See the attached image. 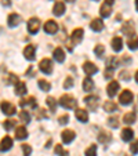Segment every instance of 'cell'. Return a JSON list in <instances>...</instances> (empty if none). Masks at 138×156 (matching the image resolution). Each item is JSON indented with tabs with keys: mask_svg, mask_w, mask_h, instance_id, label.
<instances>
[{
	"mask_svg": "<svg viewBox=\"0 0 138 156\" xmlns=\"http://www.w3.org/2000/svg\"><path fill=\"white\" fill-rule=\"evenodd\" d=\"M135 120H137L135 112H127L123 116V123H126V124H133V123H135Z\"/></svg>",
	"mask_w": 138,
	"mask_h": 156,
	"instance_id": "29",
	"label": "cell"
},
{
	"mask_svg": "<svg viewBox=\"0 0 138 156\" xmlns=\"http://www.w3.org/2000/svg\"><path fill=\"white\" fill-rule=\"evenodd\" d=\"M119 64H120V61H119L118 57H109V58L106 59V68H109V69L118 68Z\"/></svg>",
	"mask_w": 138,
	"mask_h": 156,
	"instance_id": "26",
	"label": "cell"
},
{
	"mask_svg": "<svg viewBox=\"0 0 138 156\" xmlns=\"http://www.w3.org/2000/svg\"><path fill=\"white\" fill-rule=\"evenodd\" d=\"M65 2H68V3H73L75 0H65Z\"/></svg>",
	"mask_w": 138,
	"mask_h": 156,
	"instance_id": "49",
	"label": "cell"
},
{
	"mask_svg": "<svg viewBox=\"0 0 138 156\" xmlns=\"http://www.w3.org/2000/svg\"><path fill=\"white\" fill-rule=\"evenodd\" d=\"M22 151H24V156H30V153H32V148L28 144L22 145Z\"/></svg>",
	"mask_w": 138,
	"mask_h": 156,
	"instance_id": "41",
	"label": "cell"
},
{
	"mask_svg": "<svg viewBox=\"0 0 138 156\" xmlns=\"http://www.w3.org/2000/svg\"><path fill=\"white\" fill-rule=\"evenodd\" d=\"M46 104L48 105V108H50L51 112H55V111H57V106H58V104H57V100L54 97H47V100H46Z\"/></svg>",
	"mask_w": 138,
	"mask_h": 156,
	"instance_id": "30",
	"label": "cell"
},
{
	"mask_svg": "<svg viewBox=\"0 0 138 156\" xmlns=\"http://www.w3.org/2000/svg\"><path fill=\"white\" fill-rule=\"evenodd\" d=\"M29 105L30 108H36V98L35 97H29V98H24V100L19 101V106L24 108V106Z\"/></svg>",
	"mask_w": 138,
	"mask_h": 156,
	"instance_id": "24",
	"label": "cell"
},
{
	"mask_svg": "<svg viewBox=\"0 0 138 156\" xmlns=\"http://www.w3.org/2000/svg\"><path fill=\"white\" fill-rule=\"evenodd\" d=\"M27 84H25L24 82H18L17 84H15V94L19 95V97H22V95L27 94Z\"/></svg>",
	"mask_w": 138,
	"mask_h": 156,
	"instance_id": "22",
	"label": "cell"
},
{
	"mask_svg": "<svg viewBox=\"0 0 138 156\" xmlns=\"http://www.w3.org/2000/svg\"><path fill=\"white\" fill-rule=\"evenodd\" d=\"M15 138H17L18 141L27 140L28 138V130H27V127H24V126L17 127V130H15Z\"/></svg>",
	"mask_w": 138,
	"mask_h": 156,
	"instance_id": "17",
	"label": "cell"
},
{
	"mask_svg": "<svg viewBox=\"0 0 138 156\" xmlns=\"http://www.w3.org/2000/svg\"><path fill=\"white\" fill-rule=\"evenodd\" d=\"M58 30V24L53 20H48L46 24H44V32L48 33V35H54Z\"/></svg>",
	"mask_w": 138,
	"mask_h": 156,
	"instance_id": "10",
	"label": "cell"
},
{
	"mask_svg": "<svg viewBox=\"0 0 138 156\" xmlns=\"http://www.w3.org/2000/svg\"><path fill=\"white\" fill-rule=\"evenodd\" d=\"M39 68L44 75H51L53 73V62L48 58H43L39 62Z\"/></svg>",
	"mask_w": 138,
	"mask_h": 156,
	"instance_id": "2",
	"label": "cell"
},
{
	"mask_svg": "<svg viewBox=\"0 0 138 156\" xmlns=\"http://www.w3.org/2000/svg\"><path fill=\"white\" fill-rule=\"evenodd\" d=\"M40 29V21L37 18H30L28 21V32L32 33V35H36Z\"/></svg>",
	"mask_w": 138,
	"mask_h": 156,
	"instance_id": "6",
	"label": "cell"
},
{
	"mask_svg": "<svg viewBox=\"0 0 138 156\" xmlns=\"http://www.w3.org/2000/svg\"><path fill=\"white\" fill-rule=\"evenodd\" d=\"M18 82H19V80H18V77L15 76L14 73H10V75H9V80H7V83H12V84H17Z\"/></svg>",
	"mask_w": 138,
	"mask_h": 156,
	"instance_id": "42",
	"label": "cell"
},
{
	"mask_svg": "<svg viewBox=\"0 0 138 156\" xmlns=\"http://www.w3.org/2000/svg\"><path fill=\"white\" fill-rule=\"evenodd\" d=\"M95 2H98V0H95Z\"/></svg>",
	"mask_w": 138,
	"mask_h": 156,
	"instance_id": "50",
	"label": "cell"
},
{
	"mask_svg": "<svg viewBox=\"0 0 138 156\" xmlns=\"http://www.w3.org/2000/svg\"><path fill=\"white\" fill-rule=\"evenodd\" d=\"M83 71H84V73L87 75V76H93V75H95L98 72V68L93 62L86 61L84 64H83Z\"/></svg>",
	"mask_w": 138,
	"mask_h": 156,
	"instance_id": "8",
	"label": "cell"
},
{
	"mask_svg": "<svg viewBox=\"0 0 138 156\" xmlns=\"http://www.w3.org/2000/svg\"><path fill=\"white\" fill-rule=\"evenodd\" d=\"M130 151H131L134 155H137V141H134L131 144V147H130Z\"/></svg>",
	"mask_w": 138,
	"mask_h": 156,
	"instance_id": "46",
	"label": "cell"
},
{
	"mask_svg": "<svg viewBox=\"0 0 138 156\" xmlns=\"http://www.w3.org/2000/svg\"><path fill=\"white\" fill-rule=\"evenodd\" d=\"M12 145H14V141H12L11 137H4L2 141H0V151L2 152H7V151H10L12 148Z\"/></svg>",
	"mask_w": 138,
	"mask_h": 156,
	"instance_id": "11",
	"label": "cell"
},
{
	"mask_svg": "<svg viewBox=\"0 0 138 156\" xmlns=\"http://www.w3.org/2000/svg\"><path fill=\"white\" fill-rule=\"evenodd\" d=\"M86 156H97V145L95 144H91L90 147L86 149Z\"/></svg>",
	"mask_w": 138,
	"mask_h": 156,
	"instance_id": "35",
	"label": "cell"
},
{
	"mask_svg": "<svg viewBox=\"0 0 138 156\" xmlns=\"http://www.w3.org/2000/svg\"><path fill=\"white\" fill-rule=\"evenodd\" d=\"M53 57L57 62H64L65 61V53L61 47H57L55 50L53 51Z\"/></svg>",
	"mask_w": 138,
	"mask_h": 156,
	"instance_id": "23",
	"label": "cell"
},
{
	"mask_svg": "<svg viewBox=\"0 0 138 156\" xmlns=\"http://www.w3.org/2000/svg\"><path fill=\"white\" fill-rule=\"evenodd\" d=\"M122 32L127 36H135V25L133 21H127L126 24L122 27Z\"/></svg>",
	"mask_w": 138,
	"mask_h": 156,
	"instance_id": "9",
	"label": "cell"
},
{
	"mask_svg": "<svg viewBox=\"0 0 138 156\" xmlns=\"http://www.w3.org/2000/svg\"><path fill=\"white\" fill-rule=\"evenodd\" d=\"M112 48H113L116 53L122 51V48H123V40H122V37L116 36V37L112 39Z\"/></svg>",
	"mask_w": 138,
	"mask_h": 156,
	"instance_id": "21",
	"label": "cell"
},
{
	"mask_svg": "<svg viewBox=\"0 0 138 156\" xmlns=\"http://www.w3.org/2000/svg\"><path fill=\"white\" fill-rule=\"evenodd\" d=\"M24 57L28 61H33L36 58V46L33 44H28L27 47L24 48Z\"/></svg>",
	"mask_w": 138,
	"mask_h": 156,
	"instance_id": "7",
	"label": "cell"
},
{
	"mask_svg": "<svg viewBox=\"0 0 138 156\" xmlns=\"http://www.w3.org/2000/svg\"><path fill=\"white\" fill-rule=\"evenodd\" d=\"M104 76H105V79H111V77L113 76V69L106 68V69H105V73H104Z\"/></svg>",
	"mask_w": 138,
	"mask_h": 156,
	"instance_id": "44",
	"label": "cell"
},
{
	"mask_svg": "<svg viewBox=\"0 0 138 156\" xmlns=\"http://www.w3.org/2000/svg\"><path fill=\"white\" fill-rule=\"evenodd\" d=\"M0 108H2L4 115H7V116H12V115H15V112H17L15 105H12V104L9 102V101H3V102L0 104Z\"/></svg>",
	"mask_w": 138,
	"mask_h": 156,
	"instance_id": "3",
	"label": "cell"
},
{
	"mask_svg": "<svg viewBox=\"0 0 138 156\" xmlns=\"http://www.w3.org/2000/svg\"><path fill=\"white\" fill-rule=\"evenodd\" d=\"M97 140H98V141H100V144L106 145V144H109V142H111L112 136H111V134H109V133H106L105 130H101V131L98 133Z\"/></svg>",
	"mask_w": 138,
	"mask_h": 156,
	"instance_id": "16",
	"label": "cell"
},
{
	"mask_svg": "<svg viewBox=\"0 0 138 156\" xmlns=\"http://www.w3.org/2000/svg\"><path fill=\"white\" fill-rule=\"evenodd\" d=\"M68 122H69V115H68V113H65V115H62L61 118L58 119V123H59V124H66Z\"/></svg>",
	"mask_w": 138,
	"mask_h": 156,
	"instance_id": "43",
	"label": "cell"
},
{
	"mask_svg": "<svg viewBox=\"0 0 138 156\" xmlns=\"http://www.w3.org/2000/svg\"><path fill=\"white\" fill-rule=\"evenodd\" d=\"M100 14H101V17H102V18L109 17V15L112 14V6H109V4L104 3L102 6H101V9H100Z\"/></svg>",
	"mask_w": 138,
	"mask_h": 156,
	"instance_id": "28",
	"label": "cell"
},
{
	"mask_svg": "<svg viewBox=\"0 0 138 156\" xmlns=\"http://www.w3.org/2000/svg\"><path fill=\"white\" fill-rule=\"evenodd\" d=\"M113 2H115V0H105V3L109 4V6H112V4H113Z\"/></svg>",
	"mask_w": 138,
	"mask_h": 156,
	"instance_id": "48",
	"label": "cell"
},
{
	"mask_svg": "<svg viewBox=\"0 0 138 156\" xmlns=\"http://www.w3.org/2000/svg\"><path fill=\"white\" fill-rule=\"evenodd\" d=\"M19 119H21V122H22V123H29L30 122V113L28 112V111H25V109H22V111H21L19 112Z\"/></svg>",
	"mask_w": 138,
	"mask_h": 156,
	"instance_id": "32",
	"label": "cell"
},
{
	"mask_svg": "<svg viewBox=\"0 0 138 156\" xmlns=\"http://www.w3.org/2000/svg\"><path fill=\"white\" fill-rule=\"evenodd\" d=\"M2 4H3V6H10V4H11V2H10V0H2Z\"/></svg>",
	"mask_w": 138,
	"mask_h": 156,
	"instance_id": "47",
	"label": "cell"
},
{
	"mask_svg": "<svg viewBox=\"0 0 138 156\" xmlns=\"http://www.w3.org/2000/svg\"><path fill=\"white\" fill-rule=\"evenodd\" d=\"M75 137H76V134H75L73 130H64V131L61 133V138L65 144H71L75 140Z\"/></svg>",
	"mask_w": 138,
	"mask_h": 156,
	"instance_id": "13",
	"label": "cell"
},
{
	"mask_svg": "<svg viewBox=\"0 0 138 156\" xmlns=\"http://www.w3.org/2000/svg\"><path fill=\"white\" fill-rule=\"evenodd\" d=\"M72 87H73V77L68 76L66 79H65V82H64V88L69 90V88H72Z\"/></svg>",
	"mask_w": 138,
	"mask_h": 156,
	"instance_id": "37",
	"label": "cell"
},
{
	"mask_svg": "<svg viewBox=\"0 0 138 156\" xmlns=\"http://www.w3.org/2000/svg\"><path fill=\"white\" fill-rule=\"evenodd\" d=\"M59 105L65 109H75L77 106V101L71 94H64L59 98Z\"/></svg>",
	"mask_w": 138,
	"mask_h": 156,
	"instance_id": "1",
	"label": "cell"
},
{
	"mask_svg": "<svg viewBox=\"0 0 138 156\" xmlns=\"http://www.w3.org/2000/svg\"><path fill=\"white\" fill-rule=\"evenodd\" d=\"M84 102L90 111H95L98 108V104H100V97H97V95H88V97L84 98Z\"/></svg>",
	"mask_w": 138,
	"mask_h": 156,
	"instance_id": "4",
	"label": "cell"
},
{
	"mask_svg": "<svg viewBox=\"0 0 138 156\" xmlns=\"http://www.w3.org/2000/svg\"><path fill=\"white\" fill-rule=\"evenodd\" d=\"M15 123H17V122H15V120H4V123H3V127H4V129L7 130V131H9V130H11L12 127L15 126Z\"/></svg>",
	"mask_w": 138,
	"mask_h": 156,
	"instance_id": "40",
	"label": "cell"
},
{
	"mask_svg": "<svg viewBox=\"0 0 138 156\" xmlns=\"http://www.w3.org/2000/svg\"><path fill=\"white\" fill-rule=\"evenodd\" d=\"M39 87H40V90H43V91H50V88H51V84L47 82V80H43L40 79L39 80Z\"/></svg>",
	"mask_w": 138,
	"mask_h": 156,
	"instance_id": "34",
	"label": "cell"
},
{
	"mask_svg": "<svg viewBox=\"0 0 138 156\" xmlns=\"http://www.w3.org/2000/svg\"><path fill=\"white\" fill-rule=\"evenodd\" d=\"M133 137H134V131H133L131 129H123L122 130V140L126 142L131 141Z\"/></svg>",
	"mask_w": 138,
	"mask_h": 156,
	"instance_id": "27",
	"label": "cell"
},
{
	"mask_svg": "<svg viewBox=\"0 0 138 156\" xmlns=\"http://www.w3.org/2000/svg\"><path fill=\"white\" fill-rule=\"evenodd\" d=\"M120 79H123V80H130V73L127 71H123L120 73Z\"/></svg>",
	"mask_w": 138,
	"mask_h": 156,
	"instance_id": "45",
	"label": "cell"
},
{
	"mask_svg": "<svg viewBox=\"0 0 138 156\" xmlns=\"http://www.w3.org/2000/svg\"><path fill=\"white\" fill-rule=\"evenodd\" d=\"M129 48L130 50H137V36H134V37H130L129 39Z\"/></svg>",
	"mask_w": 138,
	"mask_h": 156,
	"instance_id": "39",
	"label": "cell"
},
{
	"mask_svg": "<svg viewBox=\"0 0 138 156\" xmlns=\"http://www.w3.org/2000/svg\"><path fill=\"white\" fill-rule=\"evenodd\" d=\"M90 28L94 30V32H101V30L104 29V21L101 20V18H94V20L91 21Z\"/></svg>",
	"mask_w": 138,
	"mask_h": 156,
	"instance_id": "18",
	"label": "cell"
},
{
	"mask_svg": "<svg viewBox=\"0 0 138 156\" xmlns=\"http://www.w3.org/2000/svg\"><path fill=\"white\" fill-rule=\"evenodd\" d=\"M108 124L112 129H118L119 127V119L118 118H109L108 119Z\"/></svg>",
	"mask_w": 138,
	"mask_h": 156,
	"instance_id": "38",
	"label": "cell"
},
{
	"mask_svg": "<svg viewBox=\"0 0 138 156\" xmlns=\"http://www.w3.org/2000/svg\"><path fill=\"white\" fill-rule=\"evenodd\" d=\"M94 53H95V55H97L98 58H100V57H102V55H104V53H105V47H104L102 44H98V46H95Z\"/></svg>",
	"mask_w": 138,
	"mask_h": 156,
	"instance_id": "36",
	"label": "cell"
},
{
	"mask_svg": "<svg viewBox=\"0 0 138 156\" xmlns=\"http://www.w3.org/2000/svg\"><path fill=\"white\" fill-rule=\"evenodd\" d=\"M93 88H94V82H93V79L90 76H87L83 80V90L90 93V91H93Z\"/></svg>",
	"mask_w": 138,
	"mask_h": 156,
	"instance_id": "25",
	"label": "cell"
},
{
	"mask_svg": "<svg viewBox=\"0 0 138 156\" xmlns=\"http://www.w3.org/2000/svg\"><path fill=\"white\" fill-rule=\"evenodd\" d=\"M64 12H65V3L64 2H55V4L53 7V14L57 15V17H61Z\"/></svg>",
	"mask_w": 138,
	"mask_h": 156,
	"instance_id": "19",
	"label": "cell"
},
{
	"mask_svg": "<svg viewBox=\"0 0 138 156\" xmlns=\"http://www.w3.org/2000/svg\"><path fill=\"white\" fill-rule=\"evenodd\" d=\"M54 152H55L58 156H68V155H69V152H68L66 149H64V147H62L61 144H55Z\"/></svg>",
	"mask_w": 138,
	"mask_h": 156,
	"instance_id": "33",
	"label": "cell"
},
{
	"mask_svg": "<svg viewBox=\"0 0 138 156\" xmlns=\"http://www.w3.org/2000/svg\"><path fill=\"white\" fill-rule=\"evenodd\" d=\"M75 116H76V119L80 120L82 123L88 122V113L86 112L84 109H76V111H75Z\"/></svg>",
	"mask_w": 138,
	"mask_h": 156,
	"instance_id": "20",
	"label": "cell"
},
{
	"mask_svg": "<svg viewBox=\"0 0 138 156\" xmlns=\"http://www.w3.org/2000/svg\"><path fill=\"white\" fill-rule=\"evenodd\" d=\"M104 109H105V112H115V111L118 109V106H116V104H115L113 101H105Z\"/></svg>",
	"mask_w": 138,
	"mask_h": 156,
	"instance_id": "31",
	"label": "cell"
},
{
	"mask_svg": "<svg viewBox=\"0 0 138 156\" xmlns=\"http://www.w3.org/2000/svg\"><path fill=\"white\" fill-rule=\"evenodd\" d=\"M9 27L11 28H15L18 24H21V21H22V17H21L19 14H17V12H11V14L9 15Z\"/></svg>",
	"mask_w": 138,
	"mask_h": 156,
	"instance_id": "15",
	"label": "cell"
},
{
	"mask_svg": "<svg viewBox=\"0 0 138 156\" xmlns=\"http://www.w3.org/2000/svg\"><path fill=\"white\" fill-rule=\"evenodd\" d=\"M83 35H84V30L82 28H77L72 32L71 35V39H72V44H79L80 41L83 40Z\"/></svg>",
	"mask_w": 138,
	"mask_h": 156,
	"instance_id": "12",
	"label": "cell"
},
{
	"mask_svg": "<svg viewBox=\"0 0 138 156\" xmlns=\"http://www.w3.org/2000/svg\"><path fill=\"white\" fill-rule=\"evenodd\" d=\"M118 91H119V83L116 80H112L108 84V87H106V93H108V95L111 98H113L115 95L118 94Z\"/></svg>",
	"mask_w": 138,
	"mask_h": 156,
	"instance_id": "14",
	"label": "cell"
},
{
	"mask_svg": "<svg viewBox=\"0 0 138 156\" xmlns=\"http://www.w3.org/2000/svg\"><path fill=\"white\" fill-rule=\"evenodd\" d=\"M133 100H134V95H133V93L130 90H123L122 94L119 95V102L122 105H129V104H131Z\"/></svg>",
	"mask_w": 138,
	"mask_h": 156,
	"instance_id": "5",
	"label": "cell"
}]
</instances>
